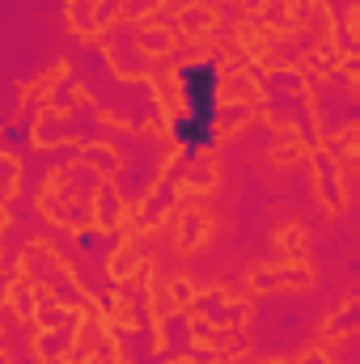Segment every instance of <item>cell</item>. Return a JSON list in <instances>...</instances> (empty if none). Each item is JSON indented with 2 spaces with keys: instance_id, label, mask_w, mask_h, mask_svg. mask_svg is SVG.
<instances>
[{
  "instance_id": "obj_1",
  "label": "cell",
  "mask_w": 360,
  "mask_h": 364,
  "mask_svg": "<svg viewBox=\"0 0 360 364\" xmlns=\"http://www.w3.org/2000/svg\"><path fill=\"white\" fill-rule=\"evenodd\" d=\"M182 97H186V119L174 123V136H179L186 149H203V144H212V119H216V68H212V64L186 68V73H182Z\"/></svg>"
}]
</instances>
